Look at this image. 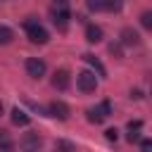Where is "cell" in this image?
<instances>
[{
	"label": "cell",
	"instance_id": "1",
	"mask_svg": "<svg viewBox=\"0 0 152 152\" xmlns=\"http://www.w3.org/2000/svg\"><path fill=\"white\" fill-rule=\"evenodd\" d=\"M24 28H26V36H28V40L31 43H38V45H45L48 40H50V36H48V31L38 24V21H33V19H28V21H24Z\"/></svg>",
	"mask_w": 152,
	"mask_h": 152
},
{
	"label": "cell",
	"instance_id": "2",
	"mask_svg": "<svg viewBox=\"0 0 152 152\" xmlns=\"http://www.w3.org/2000/svg\"><path fill=\"white\" fill-rule=\"evenodd\" d=\"M86 114H88V121H90V124H102V121L112 114V104H109V100H102L97 107H90Z\"/></svg>",
	"mask_w": 152,
	"mask_h": 152
},
{
	"label": "cell",
	"instance_id": "3",
	"mask_svg": "<svg viewBox=\"0 0 152 152\" xmlns=\"http://www.w3.org/2000/svg\"><path fill=\"white\" fill-rule=\"evenodd\" d=\"M76 83H78V90H81V93H93V90L97 88V78H95L93 71H78Z\"/></svg>",
	"mask_w": 152,
	"mask_h": 152
},
{
	"label": "cell",
	"instance_id": "4",
	"mask_svg": "<svg viewBox=\"0 0 152 152\" xmlns=\"http://www.w3.org/2000/svg\"><path fill=\"white\" fill-rule=\"evenodd\" d=\"M50 17H52V24L59 28V31H66V26H69V10L64 7V5H59V7H55L52 12H50Z\"/></svg>",
	"mask_w": 152,
	"mask_h": 152
},
{
	"label": "cell",
	"instance_id": "5",
	"mask_svg": "<svg viewBox=\"0 0 152 152\" xmlns=\"http://www.w3.org/2000/svg\"><path fill=\"white\" fill-rule=\"evenodd\" d=\"M26 74L31 78H43L45 76V62L38 57H28L26 59Z\"/></svg>",
	"mask_w": 152,
	"mask_h": 152
},
{
	"label": "cell",
	"instance_id": "6",
	"mask_svg": "<svg viewBox=\"0 0 152 152\" xmlns=\"http://www.w3.org/2000/svg\"><path fill=\"white\" fill-rule=\"evenodd\" d=\"M69 104L66 102H62V100H55V102H50V116H55V119H59V121H66L69 119Z\"/></svg>",
	"mask_w": 152,
	"mask_h": 152
},
{
	"label": "cell",
	"instance_id": "7",
	"mask_svg": "<svg viewBox=\"0 0 152 152\" xmlns=\"http://www.w3.org/2000/svg\"><path fill=\"white\" fill-rule=\"evenodd\" d=\"M69 83H71V76H69L66 69H57V71L52 74V88H57V90H66Z\"/></svg>",
	"mask_w": 152,
	"mask_h": 152
},
{
	"label": "cell",
	"instance_id": "8",
	"mask_svg": "<svg viewBox=\"0 0 152 152\" xmlns=\"http://www.w3.org/2000/svg\"><path fill=\"white\" fill-rule=\"evenodd\" d=\"M86 40L88 43H100L102 40V28L95 26V24H88L86 26Z\"/></svg>",
	"mask_w": 152,
	"mask_h": 152
},
{
	"label": "cell",
	"instance_id": "9",
	"mask_svg": "<svg viewBox=\"0 0 152 152\" xmlns=\"http://www.w3.org/2000/svg\"><path fill=\"white\" fill-rule=\"evenodd\" d=\"M121 43H124V45H138V43H140L138 31H133V28H124V31H121Z\"/></svg>",
	"mask_w": 152,
	"mask_h": 152
},
{
	"label": "cell",
	"instance_id": "10",
	"mask_svg": "<svg viewBox=\"0 0 152 152\" xmlns=\"http://www.w3.org/2000/svg\"><path fill=\"white\" fill-rule=\"evenodd\" d=\"M28 121H31V116H28L24 109H19V107L12 109V124H17V126H28Z\"/></svg>",
	"mask_w": 152,
	"mask_h": 152
},
{
	"label": "cell",
	"instance_id": "11",
	"mask_svg": "<svg viewBox=\"0 0 152 152\" xmlns=\"http://www.w3.org/2000/svg\"><path fill=\"white\" fill-rule=\"evenodd\" d=\"M83 59H86V62H88L90 66H95L100 76H104V74H107V71H104V66H102V62H100V59H97L95 55H88V52H86V55H83Z\"/></svg>",
	"mask_w": 152,
	"mask_h": 152
},
{
	"label": "cell",
	"instance_id": "12",
	"mask_svg": "<svg viewBox=\"0 0 152 152\" xmlns=\"http://www.w3.org/2000/svg\"><path fill=\"white\" fill-rule=\"evenodd\" d=\"M12 38H14V31H12L10 26H0V45L12 43Z\"/></svg>",
	"mask_w": 152,
	"mask_h": 152
},
{
	"label": "cell",
	"instance_id": "13",
	"mask_svg": "<svg viewBox=\"0 0 152 152\" xmlns=\"http://www.w3.org/2000/svg\"><path fill=\"white\" fill-rule=\"evenodd\" d=\"M121 7H124L121 0H104V10H109V12H119Z\"/></svg>",
	"mask_w": 152,
	"mask_h": 152
},
{
	"label": "cell",
	"instance_id": "14",
	"mask_svg": "<svg viewBox=\"0 0 152 152\" xmlns=\"http://www.w3.org/2000/svg\"><path fill=\"white\" fill-rule=\"evenodd\" d=\"M140 24H142V28H152V12H142L140 14Z\"/></svg>",
	"mask_w": 152,
	"mask_h": 152
},
{
	"label": "cell",
	"instance_id": "15",
	"mask_svg": "<svg viewBox=\"0 0 152 152\" xmlns=\"http://www.w3.org/2000/svg\"><path fill=\"white\" fill-rule=\"evenodd\" d=\"M88 10H93V12L104 10V0H88Z\"/></svg>",
	"mask_w": 152,
	"mask_h": 152
},
{
	"label": "cell",
	"instance_id": "16",
	"mask_svg": "<svg viewBox=\"0 0 152 152\" xmlns=\"http://www.w3.org/2000/svg\"><path fill=\"white\" fill-rule=\"evenodd\" d=\"M0 145H2L5 150H10V147H12V140H10L7 131H0Z\"/></svg>",
	"mask_w": 152,
	"mask_h": 152
},
{
	"label": "cell",
	"instance_id": "17",
	"mask_svg": "<svg viewBox=\"0 0 152 152\" xmlns=\"http://www.w3.org/2000/svg\"><path fill=\"white\" fill-rule=\"evenodd\" d=\"M104 138L116 142V138H119V131H116V128H107V131H104Z\"/></svg>",
	"mask_w": 152,
	"mask_h": 152
},
{
	"label": "cell",
	"instance_id": "18",
	"mask_svg": "<svg viewBox=\"0 0 152 152\" xmlns=\"http://www.w3.org/2000/svg\"><path fill=\"white\" fill-rule=\"evenodd\" d=\"M152 150V140L150 138H142V142H140V152H150Z\"/></svg>",
	"mask_w": 152,
	"mask_h": 152
},
{
	"label": "cell",
	"instance_id": "19",
	"mask_svg": "<svg viewBox=\"0 0 152 152\" xmlns=\"http://www.w3.org/2000/svg\"><path fill=\"white\" fill-rule=\"evenodd\" d=\"M142 128V121H128V131H140Z\"/></svg>",
	"mask_w": 152,
	"mask_h": 152
},
{
	"label": "cell",
	"instance_id": "20",
	"mask_svg": "<svg viewBox=\"0 0 152 152\" xmlns=\"http://www.w3.org/2000/svg\"><path fill=\"white\" fill-rule=\"evenodd\" d=\"M140 140V133L138 131H128V142H138Z\"/></svg>",
	"mask_w": 152,
	"mask_h": 152
},
{
	"label": "cell",
	"instance_id": "21",
	"mask_svg": "<svg viewBox=\"0 0 152 152\" xmlns=\"http://www.w3.org/2000/svg\"><path fill=\"white\" fill-rule=\"evenodd\" d=\"M109 52L116 55V57H121V45H114V43H112V45H109Z\"/></svg>",
	"mask_w": 152,
	"mask_h": 152
},
{
	"label": "cell",
	"instance_id": "22",
	"mask_svg": "<svg viewBox=\"0 0 152 152\" xmlns=\"http://www.w3.org/2000/svg\"><path fill=\"white\" fill-rule=\"evenodd\" d=\"M57 150L59 152H71V145L69 142H57Z\"/></svg>",
	"mask_w": 152,
	"mask_h": 152
},
{
	"label": "cell",
	"instance_id": "23",
	"mask_svg": "<svg viewBox=\"0 0 152 152\" xmlns=\"http://www.w3.org/2000/svg\"><path fill=\"white\" fill-rule=\"evenodd\" d=\"M131 97H135V100H140V97H142V93H140V90H131Z\"/></svg>",
	"mask_w": 152,
	"mask_h": 152
},
{
	"label": "cell",
	"instance_id": "24",
	"mask_svg": "<svg viewBox=\"0 0 152 152\" xmlns=\"http://www.w3.org/2000/svg\"><path fill=\"white\" fill-rule=\"evenodd\" d=\"M55 2H57V5H66L69 0H55Z\"/></svg>",
	"mask_w": 152,
	"mask_h": 152
},
{
	"label": "cell",
	"instance_id": "25",
	"mask_svg": "<svg viewBox=\"0 0 152 152\" xmlns=\"http://www.w3.org/2000/svg\"><path fill=\"white\" fill-rule=\"evenodd\" d=\"M0 114H2V102H0Z\"/></svg>",
	"mask_w": 152,
	"mask_h": 152
},
{
	"label": "cell",
	"instance_id": "26",
	"mask_svg": "<svg viewBox=\"0 0 152 152\" xmlns=\"http://www.w3.org/2000/svg\"><path fill=\"white\" fill-rule=\"evenodd\" d=\"M0 152H7V150H0Z\"/></svg>",
	"mask_w": 152,
	"mask_h": 152
}]
</instances>
